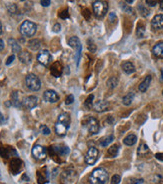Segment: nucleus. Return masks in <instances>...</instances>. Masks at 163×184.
Here are the masks:
<instances>
[{"mask_svg": "<svg viewBox=\"0 0 163 184\" xmlns=\"http://www.w3.org/2000/svg\"><path fill=\"white\" fill-rule=\"evenodd\" d=\"M118 150H119V146L117 144H114L112 146H110L108 151H107V154L108 156L110 157H115L116 155L118 154Z\"/></svg>", "mask_w": 163, "mask_h": 184, "instance_id": "obj_32", "label": "nucleus"}, {"mask_svg": "<svg viewBox=\"0 0 163 184\" xmlns=\"http://www.w3.org/2000/svg\"><path fill=\"white\" fill-rule=\"evenodd\" d=\"M133 99H134V93L133 92H130V93L126 94V95L123 97V104L126 105V106L130 105L132 103Z\"/></svg>", "mask_w": 163, "mask_h": 184, "instance_id": "obj_33", "label": "nucleus"}, {"mask_svg": "<svg viewBox=\"0 0 163 184\" xmlns=\"http://www.w3.org/2000/svg\"><path fill=\"white\" fill-rule=\"evenodd\" d=\"M138 9H139V11H140V14H141L142 16H147L148 14H149V11H148L144 6L139 5L138 6Z\"/></svg>", "mask_w": 163, "mask_h": 184, "instance_id": "obj_40", "label": "nucleus"}, {"mask_svg": "<svg viewBox=\"0 0 163 184\" xmlns=\"http://www.w3.org/2000/svg\"><path fill=\"white\" fill-rule=\"evenodd\" d=\"M32 155L38 160H43L47 155V150L41 145H34L32 148Z\"/></svg>", "mask_w": 163, "mask_h": 184, "instance_id": "obj_10", "label": "nucleus"}, {"mask_svg": "<svg viewBox=\"0 0 163 184\" xmlns=\"http://www.w3.org/2000/svg\"><path fill=\"white\" fill-rule=\"evenodd\" d=\"M19 31L24 37H32L37 31V25L32 21L25 20L19 27Z\"/></svg>", "mask_w": 163, "mask_h": 184, "instance_id": "obj_4", "label": "nucleus"}, {"mask_svg": "<svg viewBox=\"0 0 163 184\" xmlns=\"http://www.w3.org/2000/svg\"><path fill=\"white\" fill-rule=\"evenodd\" d=\"M87 46H88V49H89V51L90 52H92V53H94V52H96V45L94 44V42L91 40V39H88V41H87Z\"/></svg>", "mask_w": 163, "mask_h": 184, "instance_id": "obj_36", "label": "nucleus"}, {"mask_svg": "<svg viewBox=\"0 0 163 184\" xmlns=\"http://www.w3.org/2000/svg\"><path fill=\"white\" fill-rule=\"evenodd\" d=\"M7 9H8V12L10 14H15L18 11V8L15 4H9V5L7 6Z\"/></svg>", "mask_w": 163, "mask_h": 184, "instance_id": "obj_37", "label": "nucleus"}, {"mask_svg": "<svg viewBox=\"0 0 163 184\" xmlns=\"http://www.w3.org/2000/svg\"><path fill=\"white\" fill-rule=\"evenodd\" d=\"M144 180L143 179H132L128 182V184H143Z\"/></svg>", "mask_w": 163, "mask_h": 184, "instance_id": "obj_45", "label": "nucleus"}, {"mask_svg": "<svg viewBox=\"0 0 163 184\" xmlns=\"http://www.w3.org/2000/svg\"><path fill=\"white\" fill-rule=\"evenodd\" d=\"M0 62H1V61H0Z\"/></svg>", "mask_w": 163, "mask_h": 184, "instance_id": "obj_59", "label": "nucleus"}, {"mask_svg": "<svg viewBox=\"0 0 163 184\" xmlns=\"http://www.w3.org/2000/svg\"><path fill=\"white\" fill-rule=\"evenodd\" d=\"M43 99L47 102L55 103L59 100V96L54 90H46L44 93H43Z\"/></svg>", "mask_w": 163, "mask_h": 184, "instance_id": "obj_14", "label": "nucleus"}, {"mask_svg": "<svg viewBox=\"0 0 163 184\" xmlns=\"http://www.w3.org/2000/svg\"><path fill=\"white\" fill-rule=\"evenodd\" d=\"M0 155L3 158H9L12 157L13 155L14 156H17V153L12 147H1L0 148Z\"/></svg>", "mask_w": 163, "mask_h": 184, "instance_id": "obj_18", "label": "nucleus"}, {"mask_svg": "<svg viewBox=\"0 0 163 184\" xmlns=\"http://www.w3.org/2000/svg\"><path fill=\"white\" fill-rule=\"evenodd\" d=\"M92 8L94 15L98 18H101L105 16V14L108 11V3L105 0H95L92 4Z\"/></svg>", "mask_w": 163, "mask_h": 184, "instance_id": "obj_5", "label": "nucleus"}, {"mask_svg": "<svg viewBox=\"0 0 163 184\" xmlns=\"http://www.w3.org/2000/svg\"><path fill=\"white\" fill-rule=\"evenodd\" d=\"M54 128H55L56 134L58 136H65L66 132H67V129H68V126L65 125L64 123H62V122L57 121L55 126H54Z\"/></svg>", "mask_w": 163, "mask_h": 184, "instance_id": "obj_19", "label": "nucleus"}, {"mask_svg": "<svg viewBox=\"0 0 163 184\" xmlns=\"http://www.w3.org/2000/svg\"><path fill=\"white\" fill-rule=\"evenodd\" d=\"M153 55L157 58H163V42H158L152 49Z\"/></svg>", "mask_w": 163, "mask_h": 184, "instance_id": "obj_20", "label": "nucleus"}, {"mask_svg": "<svg viewBox=\"0 0 163 184\" xmlns=\"http://www.w3.org/2000/svg\"><path fill=\"white\" fill-rule=\"evenodd\" d=\"M9 168H10L11 173L14 174V175H16V174L20 172L21 169L23 168V162L18 158H13L10 162V166H9Z\"/></svg>", "mask_w": 163, "mask_h": 184, "instance_id": "obj_13", "label": "nucleus"}, {"mask_svg": "<svg viewBox=\"0 0 163 184\" xmlns=\"http://www.w3.org/2000/svg\"><path fill=\"white\" fill-rule=\"evenodd\" d=\"M160 8L163 10V0H161V1H160Z\"/></svg>", "mask_w": 163, "mask_h": 184, "instance_id": "obj_55", "label": "nucleus"}, {"mask_svg": "<svg viewBox=\"0 0 163 184\" xmlns=\"http://www.w3.org/2000/svg\"><path fill=\"white\" fill-rule=\"evenodd\" d=\"M120 181H121V177L118 174H115L111 178V184H119Z\"/></svg>", "mask_w": 163, "mask_h": 184, "instance_id": "obj_39", "label": "nucleus"}, {"mask_svg": "<svg viewBox=\"0 0 163 184\" xmlns=\"http://www.w3.org/2000/svg\"><path fill=\"white\" fill-rule=\"evenodd\" d=\"M151 25L154 29H162L163 28V14H157L151 21Z\"/></svg>", "mask_w": 163, "mask_h": 184, "instance_id": "obj_17", "label": "nucleus"}, {"mask_svg": "<svg viewBox=\"0 0 163 184\" xmlns=\"http://www.w3.org/2000/svg\"><path fill=\"white\" fill-rule=\"evenodd\" d=\"M98 155H99V151H98L97 148L90 147L88 149L87 153H86V155H85V162L88 165H93L95 162L97 161Z\"/></svg>", "mask_w": 163, "mask_h": 184, "instance_id": "obj_9", "label": "nucleus"}, {"mask_svg": "<svg viewBox=\"0 0 163 184\" xmlns=\"http://www.w3.org/2000/svg\"><path fill=\"white\" fill-rule=\"evenodd\" d=\"M38 104V98L36 96H27L23 99L22 101V106L26 108V109H33V108H35Z\"/></svg>", "mask_w": 163, "mask_h": 184, "instance_id": "obj_12", "label": "nucleus"}, {"mask_svg": "<svg viewBox=\"0 0 163 184\" xmlns=\"http://www.w3.org/2000/svg\"><path fill=\"white\" fill-rule=\"evenodd\" d=\"M155 158L157 160H159V161H163V153H156Z\"/></svg>", "mask_w": 163, "mask_h": 184, "instance_id": "obj_51", "label": "nucleus"}, {"mask_svg": "<svg viewBox=\"0 0 163 184\" xmlns=\"http://www.w3.org/2000/svg\"><path fill=\"white\" fill-rule=\"evenodd\" d=\"M68 44L69 46H71L72 48L76 49V64H79V59H80V54H81V48H82V46H81V42L79 40V38H77L76 36H72L71 38H69L68 40Z\"/></svg>", "mask_w": 163, "mask_h": 184, "instance_id": "obj_8", "label": "nucleus"}, {"mask_svg": "<svg viewBox=\"0 0 163 184\" xmlns=\"http://www.w3.org/2000/svg\"><path fill=\"white\" fill-rule=\"evenodd\" d=\"M14 58H15V56H14L13 54H12L11 56H9V57L7 58V61H6V65H10V64L13 62Z\"/></svg>", "mask_w": 163, "mask_h": 184, "instance_id": "obj_50", "label": "nucleus"}, {"mask_svg": "<svg viewBox=\"0 0 163 184\" xmlns=\"http://www.w3.org/2000/svg\"><path fill=\"white\" fill-rule=\"evenodd\" d=\"M125 1H126L128 4H131V3H133V2H134V0H125Z\"/></svg>", "mask_w": 163, "mask_h": 184, "instance_id": "obj_54", "label": "nucleus"}, {"mask_svg": "<svg viewBox=\"0 0 163 184\" xmlns=\"http://www.w3.org/2000/svg\"><path fill=\"white\" fill-rule=\"evenodd\" d=\"M25 83H26V86L32 91H38L41 87L40 79L38 78V76H36L35 74H32V73L26 75Z\"/></svg>", "mask_w": 163, "mask_h": 184, "instance_id": "obj_7", "label": "nucleus"}, {"mask_svg": "<svg viewBox=\"0 0 163 184\" xmlns=\"http://www.w3.org/2000/svg\"><path fill=\"white\" fill-rule=\"evenodd\" d=\"M122 69L126 74H131V73H133L134 71H135V67H134V65L131 62H129V61H126V62L122 63Z\"/></svg>", "mask_w": 163, "mask_h": 184, "instance_id": "obj_24", "label": "nucleus"}, {"mask_svg": "<svg viewBox=\"0 0 163 184\" xmlns=\"http://www.w3.org/2000/svg\"><path fill=\"white\" fill-rule=\"evenodd\" d=\"M113 140H114L113 135H109V136H106V137H103V138L100 139L99 143L101 146H103V147H106V146H108Z\"/></svg>", "mask_w": 163, "mask_h": 184, "instance_id": "obj_31", "label": "nucleus"}, {"mask_svg": "<svg viewBox=\"0 0 163 184\" xmlns=\"http://www.w3.org/2000/svg\"><path fill=\"white\" fill-rule=\"evenodd\" d=\"M93 109L96 112H104L109 109V103L106 100H99L93 105Z\"/></svg>", "mask_w": 163, "mask_h": 184, "instance_id": "obj_16", "label": "nucleus"}, {"mask_svg": "<svg viewBox=\"0 0 163 184\" xmlns=\"http://www.w3.org/2000/svg\"><path fill=\"white\" fill-rule=\"evenodd\" d=\"M58 16L60 18H62V19H67V18H69V12H68L67 9H64V10H62V11L59 12Z\"/></svg>", "mask_w": 163, "mask_h": 184, "instance_id": "obj_38", "label": "nucleus"}, {"mask_svg": "<svg viewBox=\"0 0 163 184\" xmlns=\"http://www.w3.org/2000/svg\"><path fill=\"white\" fill-rule=\"evenodd\" d=\"M62 71H63V67H62V64L58 62V61H56V62H54L51 65L50 72L54 77H60Z\"/></svg>", "mask_w": 163, "mask_h": 184, "instance_id": "obj_15", "label": "nucleus"}, {"mask_svg": "<svg viewBox=\"0 0 163 184\" xmlns=\"http://www.w3.org/2000/svg\"><path fill=\"white\" fill-rule=\"evenodd\" d=\"M18 58L22 63L28 64V63H30V61H31V54L29 52H27V51H22V52L19 53Z\"/></svg>", "mask_w": 163, "mask_h": 184, "instance_id": "obj_23", "label": "nucleus"}, {"mask_svg": "<svg viewBox=\"0 0 163 184\" xmlns=\"http://www.w3.org/2000/svg\"><path fill=\"white\" fill-rule=\"evenodd\" d=\"M162 94H163V93H162Z\"/></svg>", "mask_w": 163, "mask_h": 184, "instance_id": "obj_60", "label": "nucleus"}, {"mask_svg": "<svg viewBox=\"0 0 163 184\" xmlns=\"http://www.w3.org/2000/svg\"><path fill=\"white\" fill-rule=\"evenodd\" d=\"M21 1H24V0H21Z\"/></svg>", "mask_w": 163, "mask_h": 184, "instance_id": "obj_58", "label": "nucleus"}, {"mask_svg": "<svg viewBox=\"0 0 163 184\" xmlns=\"http://www.w3.org/2000/svg\"><path fill=\"white\" fill-rule=\"evenodd\" d=\"M136 140H137V137H136V135H134V134H129L128 136H126L125 138H124L123 140V142L125 145L127 146H132L136 143Z\"/></svg>", "mask_w": 163, "mask_h": 184, "instance_id": "obj_26", "label": "nucleus"}, {"mask_svg": "<svg viewBox=\"0 0 163 184\" xmlns=\"http://www.w3.org/2000/svg\"><path fill=\"white\" fill-rule=\"evenodd\" d=\"M93 99H94V95L93 94H90V95L87 97V99L85 100V106L88 108V109H91L93 108Z\"/></svg>", "mask_w": 163, "mask_h": 184, "instance_id": "obj_35", "label": "nucleus"}, {"mask_svg": "<svg viewBox=\"0 0 163 184\" xmlns=\"http://www.w3.org/2000/svg\"><path fill=\"white\" fill-rule=\"evenodd\" d=\"M8 43L10 44L11 48H12V51L14 53H20L21 47H20V45L18 44V42L15 39H13V38L8 39Z\"/></svg>", "mask_w": 163, "mask_h": 184, "instance_id": "obj_25", "label": "nucleus"}, {"mask_svg": "<svg viewBox=\"0 0 163 184\" xmlns=\"http://www.w3.org/2000/svg\"><path fill=\"white\" fill-rule=\"evenodd\" d=\"M52 57L51 54L48 50H41L37 55V60L40 64H42L43 66H47L51 61Z\"/></svg>", "mask_w": 163, "mask_h": 184, "instance_id": "obj_11", "label": "nucleus"}, {"mask_svg": "<svg viewBox=\"0 0 163 184\" xmlns=\"http://www.w3.org/2000/svg\"><path fill=\"white\" fill-rule=\"evenodd\" d=\"M40 4L42 6L47 7L51 4V0H40Z\"/></svg>", "mask_w": 163, "mask_h": 184, "instance_id": "obj_48", "label": "nucleus"}, {"mask_svg": "<svg viewBox=\"0 0 163 184\" xmlns=\"http://www.w3.org/2000/svg\"><path fill=\"white\" fill-rule=\"evenodd\" d=\"M10 98H11L10 101H11V103H12L13 106H15V107H17V108H19V107L22 106V102L20 101V99H19V92H18V91H13V92L11 93Z\"/></svg>", "mask_w": 163, "mask_h": 184, "instance_id": "obj_22", "label": "nucleus"}, {"mask_svg": "<svg viewBox=\"0 0 163 184\" xmlns=\"http://www.w3.org/2000/svg\"><path fill=\"white\" fill-rule=\"evenodd\" d=\"M83 125L87 128L90 134H97L99 132V122L96 118H94L92 116H86L83 121Z\"/></svg>", "mask_w": 163, "mask_h": 184, "instance_id": "obj_6", "label": "nucleus"}, {"mask_svg": "<svg viewBox=\"0 0 163 184\" xmlns=\"http://www.w3.org/2000/svg\"><path fill=\"white\" fill-rule=\"evenodd\" d=\"M158 3V0H146V4L148 6H155Z\"/></svg>", "mask_w": 163, "mask_h": 184, "instance_id": "obj_47", "label": "nucleus"}, {"mask_svg": "<svg viewBox=\"0 0 163 184\" xmlns=\"http://www.w3.org/2000/svg\"><path fill=\"white\" fill-rule=\"evenodd\" d=\"M61 30V25L59 24V23H56V24H54V26H53V31L54 32H59Z\"/></svg>", "mask_w": 163, "mask_h": 184, "instance_id": "obj_49", "label": "nucleus"}, {"mask_svg": "<svg viewBox=\"0 0 163 184\" xmlns=\"http://www.w3.org/2000/svg\"><path fill=\"white\" fill-rule=\"evenodd\" d=\"M144 31H145V29H144V26H141L140 27V25L138 26V28H137V36L138 37H143V35H144Z\"/></svg>", "mask_w": 163, "mask_h": 184, "instance_id": "obj_42", "label": "nucleus"}, {"mask_svg": "<svg viewBox=\"0 0 163 184\" xmlns=\"http://www.w3.org/2000/svg\"><path fill=\"white\" fill-rule=\"evenodd\" d=\"M89 184H106L109 180L107 171L103 168H96L89 176Z\"/></svg>", "mask_w": 163, "mask_h": 184, "instance_id": "obj_2", "label": "nucleus"}, {"mask_svg": "<svg viewBox=\"0 0 163 184\" xmlns=\"http://www.w3.org/2000/svg\"><path fill=\"white\" fill-rule=\"evenodd\" d=\"M4 49V42L2 39H0V51Z\"/></svg>", "mask_w": 163, "mask_h": 184, "instance_id": "obj_52", "label": "nucleus"}, {"mask_svg": "<svg viewBox=\"0 0 163 184\" xmlns=\"http://www.w3.org/2000/svg\"><path fill=\"white\" fill-rule=\"evenodd\" d=\"M61 184H76L78 181V174L74 169L68 168L61 173Z\"/></svg>", "mask_w": 163, "mask_h": 184, "instance_id": "obj_3", "label": "nucleus"}, {"mask_svg": "<svg viewBox=\"0 0 163 184\" xmlns=\"http://www.w3.org/2000/svg\"><path fill=\"white\" fill-rule=\"evenodd\" d=\"M59 122H62V123H64L65 125H67L69 127V124H70V115L68 114V113H61V114L58 116V120Z\"/></svg>", "mask_w": 163, "mask_h": 184, "instance_id": "obj_27", "label": "nucleus"}, {"mask_svg": "<svg viewBox=\"0 0 163 184\" xmlns=\"http://www.w3.org/2000/svg\"><path fill=\"white\" fill-rule=\"evenodd\" d=\"M47 181V173L46 172H41V171H38L37 172V182L38 184H45Z\"/></svg>", "mask_w": 163, "mask_h": 184, "instance_id": "obj_30", "label": "nucleus"}, {"mask_svg": "<svg viewBox=\"0 0 163 184\" xmlns=\"http://www.w3.org/2000/svg\"><path fill=\"white\" fill-rule=\"evenodd\" d=\"M137 153L138 155H141V156H144V155L149 153V148L145 143H141L139 145V147L137 149Z\"/></svg>", "mask_w": 163, "mask_h": 184, "instance_id": "obj_29", "label": "nucleus"}, {"mask_svg": "<svg viewBox=\"0 0 163 184\" xmlns=\"http://www.w3.org/2000/svg\"><path fill=\"white\" fill-rule=\"evenodd\" d=\"M118 85V78L117 77H115V76H111L108 80H107V86L109 88H115Z\"/></svg>", "mask_w": 163, "mask_h": 184, "instance_id": "obj_34", "label": "nucleus"}, {"mask_svg": "<svg viewBox=\"0 0 163 184\" xmlns=\"http://www.w3.org/2000/svg\"><path fill=\"white\" fill-rule=\"evenodd\" d=\"M82 14H83V16L86 18V19H90V16H91V12L88 10V9H83L82 10Z\"/></svg>", "mask_w": 163, "mask_h": 184, "instance_id": "obj_44", "label": "nucleus"}, {"mask_svg": "<svg viewBox=\"0 0 163 184\" xmlns=\"http://www.w3.org/2000/svg\"><path fill=\"white\" fill-rule=\"evenodd\" d=\"M1 33H2V24H1V22H0V35H1Z\"/></svg>", "mask_w": 163, "mask_h": 184, "instance_id": "obj_56", "label": "nucleus"}, {"mask_svg": "<svg viewBox=\"0 0 163 184\" xmlns=\"http://www.w3.org/2000/svg\"><path fill=\"white\" fill-rule=\"evenodd\" d=\"M40 46H41V42L38 39H32V40H30L29 42H28V47H29V48L33 51L38 50L40 48Z\"/></svg>", "mask_w": 163, "mask_h": 184, "instance_id": "obj_28", "label": "nucleus"}, {"mask_svg": "<svg viewBox=\"0 0 163 184\" xmlns=\"http://www.w3.org/2000/svg\"><path fill=\"white\" fill-rule=\"evenodd\" d=\"M151 80H152V77L150 76V75H147V76L144 78V80L139 84V91L141 92H145L148 87H149L150 83H151Z\"/></svg>", "mask_w": 163, "mask_h": 184, "instance_id": "obj_21", "label": "nucleus"}, {"mask_svg": "<svg viewBox=\"0 0 163 184\" xmlns=\"http://www.w3.org/2000/svg\"><path fill=\"white\" fill-rule=\"evenodd\" d=\"M161 77H162V79H163V68L161 69Z\"/></svg>", "mask_w": 163, "mask_h": 184, "instance_id": "obj_57", "label": "nucleus"}, {"mask_svg": "<svg viewBox=\"0 0 163 184\" xmlns=\"http://www.w3.org/2000/svg\"><path fill=\"white\" fill-rule=\"evenodd\" d=\"M40 130L42 132V134H44V135H49L50 134V129L46 125H41Z\"/></svg>", "mask_w": 163, "mask_h": 184, "instance_id": "obj_41", "label": "nucleus"}, {"mask_svg": "<svg viewBox=\"0 0 163 184\" xmlns=\"http://www.w3.org/2000/svg\"><path fill=\"white\" fill-rule=\"evenodd\" d=\"M48 151L52 159L55 160L56 162H61V161H63V159L69 154L70 150L65 145L56 144L53 146H50Z\"/></svg>", "mask_w": 163, "mask_h": 184, "instance_id": "obj_1", "label": "nucleus"}, {"mask_svg": "<svg viewBox=\"0 0 163 184\" xmlns=\"http://www.w3.org/2000/svg\"><path fill=\"white\" fill-rule=\"evenodd\" d=\"M116 20H117V17H116V15H115V13L111 12L109 14V21H110V23H115V22H116Z\"/></svg>", "mask_w": 163, "mask_h": 184, "instance_id": "obj_43", "label": "nucleus"}, {"mask_svg": "<svg viewBox=\"0 0 163 184\" xmlns=\"http://www.w3.org/2000/svg\"><path fill=\"white\" fill-rule=\"evenodd\" d=\"M3 120H4V118H3V115H2V113L0 112V124H2Z\"/></svg>", "mask_w": 163, "mask_h": 184, "instance_id": "obj_53", "label": "nucleus"}, {"mask_svg": "<svg viewBox=\"0 0 163 184\" xmlns=\"http://www.w3.org/2000/svg\"><path fill=\"white\" fill-rule=\"evenodd\" d=\"M73 101H74V96L73 95H68L65 99L66 104H71V103H73Z\"/></svg>", "mask_w": 163, "mask_h": 184, "instance_id": "obj_46", "label": "nucleus"}]
</instances>
